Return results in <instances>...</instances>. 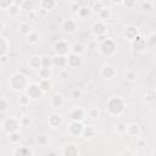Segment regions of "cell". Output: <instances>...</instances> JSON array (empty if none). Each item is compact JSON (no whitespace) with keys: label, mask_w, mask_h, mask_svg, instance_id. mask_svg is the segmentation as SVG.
Segmentation results:
<instances>
[{"label":"cell","mask_w":156,"mask_h":156,"mask_svg":"<svg viewBox=\"0 0 156 156\" xmlns=\"http://www.w3.org/2000/svg\"><path fill=\"white\" fill-rule=\"evenodd\" d=\"M126 110V102L121 96H112L106 102V112L111 117H119Z\"/></svg>","instance_id":"6da1fadb"},{"label":"cell","mask_w":156,"mask_h":156,"mask_svg":"<svg viewBox=\"0 0 156 156\" xmlns=\"http://www.w3.org/2000/svg\"><path fill=\"white\" fill-rule=\"evenodd\" d=\"M138 144H139L140 146H143V145H144V140H141V139H140V140L138 141Z\"/></svg>","instance_id":"db71d44e"},{"label":"cell","mask_w":156,"mask_h":156,"mask_svg":"<svg viewBox=\"0 0 156 156\" xmlns=\"http://www.w3.org/2000/svg\"><path fill=\"white\" fill-rule=\"evenodd\" d=\"M52 50L55 52V55H61V56H67L71 52V44L67 40L60 39L54 43L52 45Z\"/></svg>","instance_id":"5b68a950"},{"label":"cell","mask_w":156,"mask_h":156,"mask_svg":"<svg viewBox=\"0 0 156 156\" xmlns=\"http://www.w3.org/2000/svg\"><path fill=\"white\" fill-rule=\"evenodd\" d=\"M20 105L21 106H23V107H26V106H28L29 105V102H30V99H29V96L24 93V94H22L21 96H20Z\"/></svg>","instance_id":"b9f144b4"},{"label":"cell","mask_w":156,"mask_h":156,"mask_svg":"<svg viewBox=\"0 0 156 156\" xmlns=\"http://www.w3.org/2000/svg\"><path fill=\"white\" fill-rule=\"evenodd\" d=\"M38 84H39V87H40V89H41V91H43L44 94L49 93V91L51 90V88H52V82H51V79H40V80L38 82Z\"/></svg>","instance_id":"cb8c5ba5"},{"label":"cell","mask_w":156,"mask_h":156,"mask_svg":"<svg viewBox=\"0 0 156 156\" xmlns=\"http://www.w3.org/2000/svg\"><path fill=\"white\" fill-rule=\"evenodd\" d=\"M130 43V46H132V49L134 50V51H136V52H143V51H145L146 50V41H145V39L139 34V35H136L132 41H129Z\"/></svg>","instance_id":"7c38bea8"},{"label":"cell","mask_w":156,"mask_h":156,"mask_svg":"<svg viewBox=\"0 0 156 156\" xmlns=\"http://www.w3.org/2000/svg\"><path fill=\"white\" fill-rule=\"evenodd\" d=\"M95 134V128L93 126H84L83 127V130H82V136L88 139V138H91L94 136Z\"/></svg>","instance_id":"f546056e"},{"label":"cell","mask_w":156,"mask_h":156,"mask_svg":"<svg viewBox=\"0 0 156 156\" xmlns=\"http://www.w3.org/2000/svg\"><path fill=\"white\" fill-rule=\"evenodd\" d=\"M52 58V67H58L61 69L67 67V57L61 55H55Z\"/></svg>","instance_id":"ac0fdd59"},{"label":"cell","mask_w":156,"mask_h":156,"mask_svg":"<svg viewBox=\"0 0 156 156\" xmlns=\"http://www.w3.org/2000/svg\"><path fill=\"white\" fill-rule=\"evenodd\" d=\"M2 130L6 133V134H10V133H13V132H18L20 128L22 127L21 124V121L20 118H16V117H7L2 121Z\"/></svg>","instance_id":"277c9868"},{"label":"cell","mask_w":156,"mask_h":156,"mask_svg":"<svg viewBox=\"0 0 156 156\" xmlns=\"http://www.w3.org/2000/svg\"><path fill=\"white\" fill-rule=\"evenodd\" d=\"M79 7H80V6H79V5H78V2H76V1L71 5V10H72V12H73V13H76V15H77V12H78Z\"/></svg>","instance_id":"f907efd6"},{"label":"cell","mask_w":156,"mask_h":156,"mask_svg":"<svg viewBox=\"0 0 156 156\" xmlns=\"http://www.w3.org/2000/svg\"><path fill=\"white\" fill-rule=\"evenodd\" d=\"M9 107H10L9 100L5 99V98H0V113L6 112V111L9 110Z\"/></svg>","instance_id":"74e56055"},{"label":"cell","mask_w":156,"mask_h":156,"mask_svg":"<svg viewBox=\"0 0 156 156\" xmlns=\"http://www.w3.org/2000/svg\"><path fill=\"white\" fill-rule=\"evenodd\" d=\"M116 130H117V133H118V134H126V130H127V124H126V123H123V122H119V123L117 124Z\"/></svg>","instance_id":"bcb514c9"},{"label":"cell","mask_w":156,"mask_h":156,"mask_svg":"<svg viewBox=\"0 0 156 156\" xmlns=\"http://www.w3.org/2000/svg\"><path fill=\"white\" fill-rule=\"evenodd\" d=\"M20 6H21V10L22 11H26L27 13L34 10V2H33V0H22L21 4H20Z\"/></svg>","instance_id":"83f0119b"},{"label":"cell","mask_w":156,"mask_h":156,"mask_svg":"<svg viewBox=\"0 0 156 156\" xmlns=\"http://www.w3.org/2000/svg\"><path fill=\"white\" fill-rule=\"evenodd\" d=\"M71 98H72L73 100H80V99L83 98V91H82L79 88H74V89H72V91H71Z\"/></svg>","instance_id":"f35d334b"},{"label":"cell","mask_w":156,"mask_h":156,"mask_svg":"<svg viewBox=\"0 0 156 156\" xmlns=\"http://www.w3.org/2000/svg\"><path fill=\"white\" fill-rule=\"evenodd\" d=\"M136 0H123L122 1V4L126 6V7H128V9H133L135 5H136Z\"/></svg>","instance_id":"7dc6e473"},{"label":"cell","mask_w":156,"mask_h":156,"mask_svg":"<svg viewBox=\"0 0 156 156\" xmlns=\"http://www.w3.org/2000/svg\"><path fill=\"white\" fill-rule=\"evenodd\" d=\"M124 78H126V80H128V82H135L136 78H138V73H136V71H134V69H128V71L126 72Z\"/></svg>","instance_id":"e575fe53"},{"label":"cell","mask_w":156,"mask_h":156,"mask_svg":"<svg viewBox=\"0 0 156 156\" xmlns=\"http://www.w3.org/2000/svg\"><path fill=\"white\" fill-rule=\"evenodd\" d=\"M50 104L54 107H61V106H63V104H65L63 96L61 94H54L52 98H51V100H50Z\"/></svg>","instance_id":"d4e9b609"},{"label":"cell","mask_w":156,"mask_h":156,"mask_svg":"<svg viewBox=\"0 0 156 156\" xmlns=\"http://www.w3.org/2000/svg\"><path fill=\"white\" fill-rule=\"evenodd\" d=\"M140 9H141L144 12H150V11H152L154 5H152V2H151L150 0H145V1L140 2Z\"/></svg>","instance_id":"8d00e7d4"},{"label":"cell","mask_w":156,"mask_h":156,"mask_svg":"<svg viewBox=\"0 0 156 156\" xmlns=\"http://www.w3.org/2000/svg\"><path fill=\"white\" fill-rule=\"evenodd\" d=\"M145 41H146V46L147 48H154L155 46V33H151L149 35V38L145 39Z\"/></svg>","instance_id":"ee69618b"},{"label":"cell","mask_w":156,"mask_h":156,"mask_svg":"<svg viewBox=\"0 0 156 156\" xmlns=\"http://www.w3.org/2000/svg\"><path fill=\"white\" fill-rule=\"evenodd\" d=\"M4 28H5V24H4V22L0 20V34L2 33V30H4Z\"/></svg>","instance_id":"f5cc1de1"},{"label":"cell","mask_w":156,"mask_h":156,"mask_svg":"<svg viewBox=\"0 0 156 156\" xmlns=\"http://www.w3.org/2000/svg\"><path fill=\"white\" fill-rule=\"evenodd\" d=\"M20 121H21V124L24 127V126H29L30 123H32V119L29 118V117H27V116H23L22 118H20Z\"/></svg>","instance_id":"c3c4849f"},{"label":"cell","mask_w":156,"mask_h":156,"mask_svg":"<svg viewBox=\"0 0 156 156\" xmlns=\"http://www.w3.org/2000/svg\"><path fill=\"white\" fill-rule=\"evenodd\" d=\"M116 73H117L116 67H115L113 65H110V63H105V65L100 68V72H99L100 77L104 78V79H106V80L112 79V78L116 76Z\"/></svg>","instance_id":"9c48e42d"},{"label":"cell","mask_w":156,"mask_h":156,"mask_svg":"<svg viewBox=\"0 0 156 156\" xmlns=\"http://www.w3.org/2000/svg\"><path fill=\"white\" fill-rule=\"evenodd\" d=\"M24 93L29 96L30 100H39L44 95V93L41 91V89H40V87H39L38 83H28Z\"/></svg>","instance_id":"8992f818"},{"label":"cell","mask_w":156,"mask_h":156,"mask_svg":"<svg viewBox=\"0 0 156 156\" xmlns=\"http://www.w3.org/2000/svg\"><path fill=\"white\" fill-rule=\"evenodd\" d=\"M138 2H143V1H145V0H136Z\"/></svg>","instance_id":"11a10c76"},{"label":"cell","mask_w":156,"mask_h":156,"mask_svg":"<svg viewBox=\"0 0 156 156\" xmlns=\"http://www.w3.org/2000/svg\"><path fill=\"white\" fill-rule=\"evenodd\" d=\"M38 73H39L40 79H51V77H52V71H51V68L41 67V68L38 71Z\"/></svg>","instance_id":"4dcf8cb0"},{"label":"cell","mask_w":156,"mask_h":156,"mask_svg":"<svg viewBox=\"0 0 156 156\" xmlns=\"http://www.w3.org/2000/svg\"><path fill=\"white\" fill-rule=\"evenodd\" d=\"M110 1H111V2L113 4V5H121L123 0H110Z\"/></svg>","instance_id":"816d5d0a"},{"label":"cell","mask_w":156,"mask_h":156,"mask_svg":"<svg viewBox=\"0 0 156 156\" xmlns=\"http://www.w3.org/2000/svg\"><path fill=\"white\" fill-rule=\"evenodd\" d=\"M60 28L63 33L66 34H72L77 30V22L73 20V18H65L61 24H60Z\"/></svg>","instance_id":"30bf717a"},{"label":"cell","mask_w":156,"mask_h":156,"mask_svg":"<svg viewBox=\"0 0 156 156\" xmlns=\"http://www.w3.org/2000/svg\"><path fill=\"white\" fill-rule=\"evenodd\" d=\"M38 11H35V10H33V11H30V12H28V18H30V21H35L37 20V17H38Z\"/></svg>","instance_id":"681fc988"},{"label":"cell","mask_w":156,"mask_h":156,"mask_svg":"<svg viewBox=\"0 0 156 156\" xmlns=\"http://www.w3.org/2000/svg\"><path fill=\"white\" fill-rule=\"evenodd\" d=\"M111 16H112L111 9L107 7V6H104V7L98 12V17H99V20H100V21H104V22L108 21V20L111 18Z\"/></svg>","instance_id":"ffe728a7"},{"label":"cell","mask_w":156,"mask_h":156,"mask_svg":"<svg viewBox=\"0 0 156 156\" xmlns=\"http://www.w3.org/2000/svg\"><path fill=\"white\" fill-rule=\"evenodd\" d=\"M28 67L33 71H39L41 68V56L39 55H33L28 60Z\"/></svg>","instance_id":"2e32d148"},{"label":"cell","mask_w":156,"mask_h":156,"mask_svg":"<svg viewBox=\"0 0 156 156\" xmlns=\"http://www.w3.org/2000/svg\"><path fill=\"white\" fill-rule=\"evenodd\" d=\"M41 67L52 68V58L48 56H41Z\"/></svg>","instance_id":"ab89813d"},{"label":"cell","mask_w":156,"mask_h":156,"mask_svg":"<svg viewBox=\"0 0 156 156\" xmlns=\"http://www.w3.org/2000/svg\"><path fill=\"white\" fill-rule=\"evenodd\" d=\"M7 140H9L11 144H18V143H20V140H21L20 130H18V132H13V133L7 134Z\"/></svg>","instance_id":"d6a6232c"},{"label":"cell","mask_w":156,"mask_h":156,"mask_svg":"<svg viewBox=\"0 0 156 156\" xmlns=\"http://www.w3.org/2000/svg\"><path fill=\"white\" fill-rule=\"evenodd\" d=\"M37 144L39 145V146H46L48 145V143H49V138H48V135L46 134H44V133H41V134H39L38 136H37Z\"/></svg>","instance_id":"836d02e7"},{"label":"cell","mask_w":156,"mask_h":156,"mask_svg":"<svg viewBox=\"0 0 156 156\" xmlns=\"http://www.w3.org/2000/svg\"><path fill=\"white\" fill-rule=\"evenodd\" d=\"M12 155H15V156H30V155H33V151L28 146L17 145V146H15Z\"/></svg>","instance_id":"e0dca14e"},{"label":"cell","mask_w":156,"mask_h":156,"mask_svg":"<svg viewBox=\"0 0 156 156\" xmlns=\"http://www.w3.org/2000/svg\"><path fill=\"white\" fill-rule=\"evenodd\" d=\"M66 57H67V67L74 68V69L82 67V65H83L82 55H78V54H74V52H69Z\"/></svg>","instance_id":"ba28073f"},{"label":"cell","mask_w":156,"mask_h":156,"mask_svg":"<svg viewBox=\"0 0 156 156\" xmlns=\"http://www.w3.org/2000/svg\"><path fill=\"white\" fill-rule=\"evenodd\" d=\"M9 50H10V43H9V40L6 38H4V37L0 35V57L4 56V55H7Z\"/></svg>","instance_id":"603a6c76"},{"label":"cell","mask_w":156,"mask_h":156,"mask_svg":"<svg viewBox=\"0 0 156 156\" xmlns=\"http://www.w3.org/2000/svg\"><path fill=\"white\" fill-rule=\"evenodd\" d=\"M22 10H21V6H20V4H16V2H13L5 12L9 15V16H11V17H15V16H18L20 15V12H21Z\"/></svg>","instance_id":"484cf974"},{"label":"cell","mask_w":156,"mask_h":156,"mask_svg":"<svg viewBox=\"0 0 156 156\" xmlns=\"http://www.w3.org/2000/svg\"><path fill=\"white\" fill-rule=\"evenodd\" d=\"M83 123L82 122H78V121H71L68 128H67V132L71 136H74V138H79L82 136V130H83Z\"/></svg>","instance_id":"8fae6325"},{"label":"cell","mask_w":156,"mask_h":156,"mask_svg":"<svg viewBox=\"0 0 156 156\" xmlns=\"http://www.w3.org/2000/svg\"><path fill=\"white\" fill-rule=\"evenodd\" d=\"M17 30H18V33H20L21 35H23V37H27L28 34H30V33L33 32L32 26H30L29 23H27V22H22V23H20Z\"/></svg>","instance_id":"44dd1931"},{"label":"cell","mask_w":156,"mask_h":156,"mask_svg":"<svg viewBox=\"0 0 156 156\" xmlns=\"http://www.w3.org/2000/svg\"><path fill=\"white\" fill-rule=\"evenodd\" d=\"M56 5H57V1L56 0H40V9L44 10V11H46L48 13L50 11H52Z\"/></svg>","instance_id":"d6986e66"},{"label":"cell","mask_w":156,"mask_h":156,"mask_svg":"<svg viewBox=\"0 0 156 156\" xmlns=\"http://www.w3.org/2000/svg\"><path fill=\"white\" fill-rule=\"evenodd\" d=\"M28 79L24 74L20 73V72H15L11 74V77L9 78V87L11 90L13 91H24L27 85H28Z\"/></svg>","instance_id":"7a4b0ae2"},{"label":"cell","mask_w":156,"mask_h":156,"mask_svg":"<svg viewBox=\"0 0 156 156\" xmlns=\"http://www.w3.org/2000/svg\"><path fill=\"white\" fill-rule=\"evenodd\" d=\"M91 33H93V35L96 39L98 38H101V37H106L107 35V26H106V23L104 21L98 20L91 26Z\"/></svg>","instance_id":"52a82bcc"},{"label":"cell","mask_w":156,"mask_h":156,"mask_svg":"<svg viewBox=\"0 0 156 156\" xmlns=\"http://www.w3.org/2000/svg\"><path fill=\"white\" fill-rule=\"evenodd\" d=\"M91 13H93V12H91V9H90L89 6H80V7H79V10H78V12H77L78 17H79V18H82V20L88 18Z\"/></svg>","instance_id":"4316f807"},{"label":"cell","mask_w":156,"mask_h":156,"mask_svg":"<svg viewBox=\"0 0 156 156\" xmlns=\"http://www.w3.org/2000/svg\"><path fill=\"white\" fill-rule=\"evenodd\" d=\"M78 146L73 143H69L65 146V150H63V154L65 155H78Z\"/></svg>","instance_id":"f1b7e54d"},{"label":"cell","mask_w":156,"mask_h":156,"mask_svg":"<svg viewBox=\"0 0 156 156\" xmlns=\"http://www.w3.org/2000/svg\"><path fill=\"white\" fill-rule=\"evenodd\" d=\"M26 38H27V40H28L29 44H37V43L39 41V35H38L35 32H32V33L28 34Z\"/></svg>","instance_id":"60d3db41"},{"label":"cell","mask_w":156,"mask_h":156,"mask_svg":"<svg viewBox=\"0 0 156 156\" xmlns=\"http://www.w3.org/2000/svg\"><path fill=\"white\" fill-rule=\"evenodd\" d=\"M98 49H99L101 55L110 57V56H113L116 54V51H117V43H116V40L113 38L106 37L104 40H101L99 43Z\"/></svg>","instance_id":"3957f363"},{"label":"cell","mask_w":156,"mask_h":156,"mask_svg":"<svg viewBox=\"0 0 156 156\" xmlns=\"http://www.w3.org/2000/svg\"><path fill=\"white\" fill-rule=\"evenodd\" d=\"M85 113H87V116H88L89 118H91V119H96V118L100 117V111H99V108H96V107H90V108L85 110Z\"/></svg>","instance_id":"1f68e13d"},{"label":"cell","mask_w":156,"mask_h":156,"mask_svg":"<svg viewBox=\"0 0 156 156\" xmlns=\"http://www.w3.org/2000/svg\"><path fill=\"white\" fill-rule=\"evenodd\" d=\"M63 123V118L61 115L58 113H50L49 117H48V124L51 127V128H58L61 124Z\"/></svg>","instance_id":"5bb4252c"},{"label":"cell","mask_w":156,"mask_h":156,"mask_svg":"<svg viewBox=\"0 0 156 156\" xmlns=\"http://www.w3.org/2000/svg\"><path fill=\"white\" fill-rule=\"evenodd\" d=\"M104 6H105V5H104L101 1H98V2H95V4L93 5V7H90V9H91V12H93V13H96V15H98V12H99Z\"/></svg>","instance_id":"f6af8a7d"},{"label":"cell","mask_w":156,"mask_h":156,"mask_svg":"<svg viewBox=\"0 0 156 156\" xmlns=\"http://www.w3.org/2000/svg\"><path fill=\"white\" fill-rule=\"evenodd\" d=\"M13 2H15L13 0H0V10L6 11Z\"/></svg>","instance_id":"7bdbcfd3"},{"label":"cell","mask_w":156,"mask_h":156,"mask_svg":"<svg viewBox=\"0 0 156 156\" xmlns=\"http://www.w3.org/2000/svg\"><path fill=\"white\" fill-rule=\"evenodd\" d=\"M84 51H85V49H84V46L82 44L77 43V44L71 45V52H74V54H78V55H83Z\"/></svg>","instance_id":"d590c367"},{"label":"cell","mask_w":156,"mask_h":156,"mask_svg":"<svg viewBox=\"0 0 156 156\" xmlns=\"http://www.w3.org/2000/svg\"><path fill=\"white\" fill-rule=\"evenodd\" d=\"M74 1H76V2H78V1H79V0H74Z\"/></svg>","instance_id":"9f6ffc18"},{"label":"cell","mask_w":156,"mask_h":156,"mask_svg":"<svg viewBox=\"0 0 156 156\" xmlns=\"http://www.w3.org/2000/svg\"><path fill=\"white\" fill-rule=\"evenodd\" d=\"M122 35L126 40L128 41H132L136 35H139V29L138 27L133 26V24H129V26H126L122 30Z\"/></svg>","instance_id":"4fadbf2b"},{"label":"cell","mask_w":156,"mask_h":156,"mask_svg":"<svg viewBox=\"0 0 156 156\" xmlns=\"http://www.w3.org/2000/svg\"><path fill=\"white\" fill-rule=\"evenodd\" d=\"M69 116H71V121L83 122V119L85 118L87 113H85V110H84V108H82V107H74V108L71 111Z\"/></svg>","instance_id":"9a60e30c"},{"label":"cell","mask_w":156,"mask_h":156,"mask_svg":"<svg viewBox=\"0 0 156 156\" xmlns=\"http://www.w3.org/2000/svg\"><path fill=\"white\" fill-rule=\"evenodd\" d=\"M126 134L129 135V136H139V134H140V128H139V126L135 124V123L127 124Z\"/></svg>","instance_id":"7402d4cb"}]
</instances>
